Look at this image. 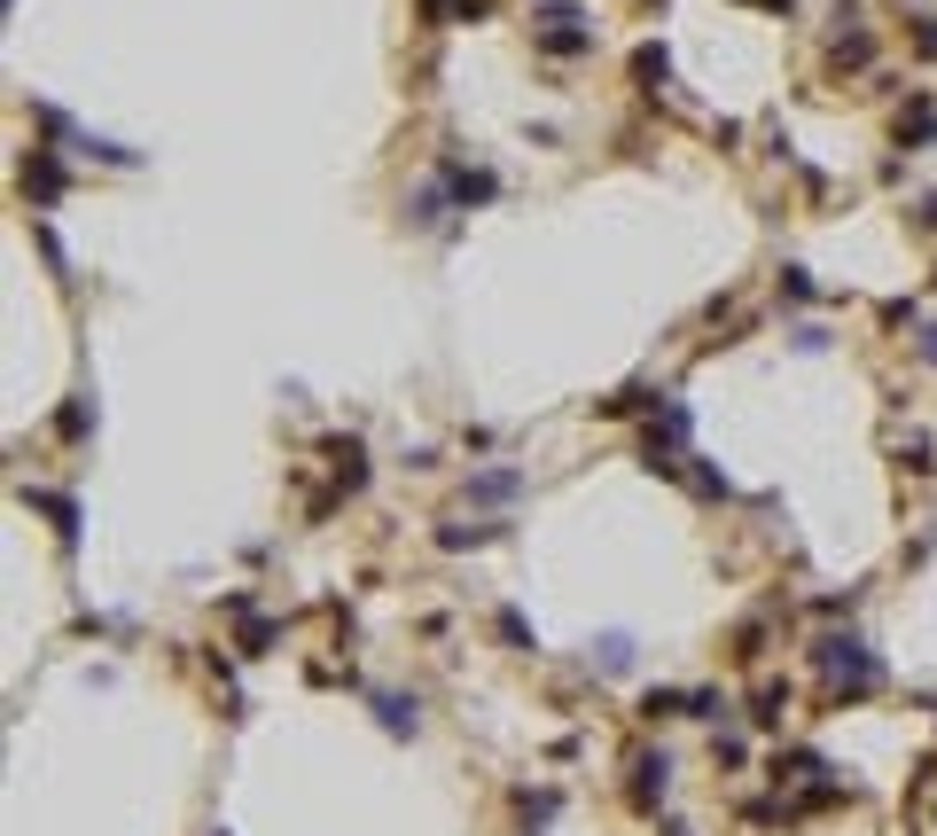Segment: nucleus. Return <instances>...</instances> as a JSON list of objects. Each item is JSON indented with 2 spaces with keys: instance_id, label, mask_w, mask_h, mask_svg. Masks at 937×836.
Segmentation results:
<instances>
[{
  "instance_id": "1",
  "label": "nucleus",
  "mask_w": 937,
  "mask_h": 836,
  "mask_svg": "<svg viewBox=\"0 0 937 836\" xmlns=\"http://www.w3.org/2000/svg\"><path fill=\"white\" fill-rule=\"evenodd\" d=\"M813 664H820V681H828L836 696H868V688L883 681V664H875V649H868L860 633H820V641H813Z\"/></svg>"
},
{
  "instance_id": "2",
  "label": "nucleus",
  "mask_w": 937,
  "mask_h": 836,
  "mask_svg": "<svg viewBox=\"0 0 937 836\" xmlns=\"http://www.w3.org/2000/svg\"><path fill=\"white\" fill-rule=\"evenodd\" d=\"M672 790V759L664 750H633V813H656Z\"/></svg>"
},
{
  "instance_id": "3",
  "label": "nucleus",
  "mask_w": 937,
  "mask_h": 836,
  "mask_svg": "<svg viewBox=\"0 0 937 836\" xmlns=\"http://www.w3.org/2000/svg\"><path fill=\"white\" fill-rule=\"evenodd\" d=\"M540 47H547V55H593V32L578 24V9H563V0H555L547 24H540Z\"/></svg>"
},
{
  "instance_id": "4",
  "label": "nucleus",
  "mask_w": 937,
  "mask_h": 836,
  "mask_svg": "<svg viewBox=\"0 0 937 836\" xmlns=\"http://www.w3.org/2000/svg\"><path fill=\"white\" fill-rule=\"evenodd\" d=\"M438 181L454 188V204H461V211H469V204H492V196H500V181H492V173H469V164H454V156L438 164Z\"/></svg>"
},
{
  "instance_id": "5",
  "label": "nucleus",
  "mask_w": 937,
  "mask_h": 836,
  "mask_svg": "<svg viewBox=\"0 0 937 836\" xmlns=\"http://www.w3.org/2000/svg\"><path fill=\"white\" fill-rule=\"evenodd\" d=\"M24 196H32V204H55V196H63V164H55L47 149L24 156Z\"/></svg>"
},
{
  "instance_id": "6",
  "label": "nucleus",
  "mask_w": 937,
  "mask_h": 836,
  "mask_svg": "<svg viewBox=\"0 0 937 836\" xmlns=\"http://www.w3.org/2000/svg\"><path fill=\"white\" fill-rule=\"evenodd\" d=\"M750 719H758V727H782V719H789V681H758Z\"/></svg>"
},
{
  "instance_id": "7",
  "label": "nucleus",
  "mask_w": 937,
  "mask_h": 836,
  "mask_svg": "<svg viewBox=\"0 0 937 836\" xmlns=\"http://www.w3.org/2000/svg\"><path fill=\"white\" fill-rule=\"evenodd\" d=\"M898 141H937V102H929V95H914V102L898 110Z\"/></svg>"
},
{
  "instance_id": "8",
  "label": "nucleus",
  "mask_w": 937,
  "mask_h": 836,
  "mask_svg": "<svg viewBox=\"0 0 937 836\" xmlns=\"http://www.w3.org/2000/svg\"><path fill=\"white\" fill-rule=\"evenodd\" d=\"M516 492H524L516 469H477V477H469V500H516Z\"/></svg>"
},
{
  "instance_id": "9",
  "label": "nucleus",
  "mask_w": 937,
  "mask_h": 836,
  "mask_svg": "<svg viewBox=\"0 0 937 836\" xmlns=\"http://www.w3.org/2000/svg\"><path fill=\"white\" fill-rule=\"evenodd\" d=\"M593 673H633V633H602V641H593Z\"/></svg>"
},
{
  "instance_id": "10",
  "label": "nucleus",
  "mask_w": 937,
  "mask_h": 836,
  "mask_svg": "<svg viewBox=\"0 0 937 836\" xmlns=\"http://www.w3.org/2000/svg\"><path fill=\"white\" fill-rule=\"evenodd\" d=\"M500 540V524H438V547L446 555H461V547H492Z\"/></svg>"
},
{
  "instance_id": "11",
  "label": "nucleus",
  "mask_w": 937,
  "mask_h": 836,
  "mask_svg": "<svg viewBox=\"0 0 937 836\" xmlns=\"http://www.w3.org/2000/svg\"><path fill=\"white\" fill-rule=\"evenodd\" d=\"M868 55H875L868 32H836V40H828V63H843V70H868Z\"/></svg>"
},
{
  "instance_id": "12",
  "label": "nucleus",
  "mask_w": 937,
  "mask_h": 836,
  "mask_svg": "<svg viewBox=\"0 0 937 836\" xmlns=\"http://www.w3.org/2000/svg\"><path fill=\"white\" fill-rule=\"evenodd\" d=\"M664 70H672V55H664L656 40H649V47H633V78H641V87H649V95L664 87Z\"/></svg>"
},
{
  "instance_id": "13",
  "label": "nucleus",
  "mask_w": 937,
  "mask_h": 836,
  "mask_svg": "<svg viewBox=\"0 0 937 836\" xmlns=\"http://www.w3.org/2000/svg\"><path fill=\"white\" fill-rule=\"evenodd\" d=\"M375 719L383 735H414V696H375Z\"/></svg>"
},
{
  "instance_id": "14",
  "label": "nucleus",
  "mask_w": 937,
  "mask_h": 836,
  "mask_svg": "<svg viewBox=\"0 0 937 836\" xmlns=\"http://www.w3.org/2000/svg\"><path fill=\"white\" fill-rule=\"evenodd\" d=\"M446 196H454L446 181H431V188H414V227H438V219H446Z\"/></svg>"
},
{
  "instance_id": "15",
  "label": "nucleus",
  "mask_w": 937,
  "mask_h": 836,
  "mask_svg": "<svg viewBox=\"0 0 937 836\" xmlns=\"http://www.w3.org/2000/svg\"><path fill=\"white\" fill-rule=\"evenodd\" d=\"M679 712H688V696H672V688H649L641 696V719H679Z\"/></svg>"
},
{
  "instance_id": "16",
  "label": "nucleus",
  "mask_w": 937,
  "mask_h": 836,
  "mask_svg": "<svg viewBox=\"0 0 937 836\" xmlns=\"http://www.w3.org/2000/svg\"><path fill=\"white\" fill-rule=\"evenodd\" d=\"M500 641H508V649H532V618H524V610H500Z\"/></svg>"
},
{
  "instance_id": "17",
  "label": "nucleus",
  "mask_w": 937,
  "mask_h": 836,
  "mask_svg": "<svg viewBox=\"0 0 937 836\" xmlns=\"http://www.w3.org/2000/svg\"><path fill=\"white\" fill-rule=\"evenodd\" d=\"M87 423H95V406H87V399H70V406H63V423H55V431H63V438H87Z\"/></svg>"
},
{
  "instance_id": "18",
  "label": "nucleus",
  "mask_w": 937,
  "mask_h": 836,
  "mask_svg": "<svg viewBox=\"0 0 937 836\" xmlns=\"http://www.w3.org/2000/svg\"><path fill=\"white\" fill-rule=\"evenodd\" d=\"M898 462H906L914 477H922V469H937V462H929V438H922V431H914V438H898Z\"/></svg>"
},
{
  "instance_id": "19",
  "label": "nucleus",
  "mask_w": 937,
  "mask_h": 836,
  "mask_svg": "<svg viewBox=\"0 0 937 836\" xmlns=\"http://www.w3.org/2000/svg\"><path fill=\"white\" fill-rule=\"evenodd\" d=\"M688 719H727V696H719V688H696V696H688Z\"/></svg>"
},
{
  "instance_id": "20",
  "label": "nucleus",
  "mask_w": 937,
  "mask_h": 836,
  "mask_svg": "<svg viewBox=\"0 0 937 836\" xmlns=\"http://www.w3.org/2000/svg\"><path fill=\"white\" fill-rule=\"evenodd\" d=\"M516 805H524L532 821H547V813H555V790H516Z\"/></svg>"
},
{
  "instance_id": "21",
  "label": "nucleus",
  "mask_w": 937,
  "mask_h": 836,
  "mask_svg": "<svg viewBox=\"0 0 937 836\" xmlns=\"http://www.w3.org/2000/svg\"><path fill=\"white\" fill-rule=\"evenodd\" d=\"M266 641H274V618H250V626H242V649H250V656H259Z\"/></svg>"
},
{
  "instance_id": "22",
  "label": "nucleus",
  "mask_w": 937,
  "mask_h": 836,
  "mask_svg": "<svg viewBox=\"0 0 937 836\" xmlns=\"http://www.w3.org/2000/svg\"><path fill=\"white\" fill-rule=\"evenodd\" d=\"M914 55H937V17H914Z\"/></svg>"
},
{
  "instance_id": "23",
  "label": "nucleus",
  "mask_w": 937,
  "mask_h": 836,
  "mask_svg": "<svg viewBox=\"0 0 937 836\" xmlns=\"http://www.w3.org/2000/svg\"><path fill=\"white\" fill-rule=\"evenodd\" d=\"M914 227H922V235H937V196H922V204H914Z\"/></svg>"
},
{
  "instance_id": "24",
  "label": "nucleus",
  "mask_w": 937,
  "mask_h": 836,
  "mask_svg": "<svg viewBox=\"0 0 937 836\" xmlns=\"http://www.w3.org/2000/svg\"><path fill=\"white\" fill-rule=\"evenodd\" d=\"M914 352H922V360L937 368V321H929V328H922V337H914Z\"/></svg>"
},
{
  "instance_id": "25",
  "label": "nucleus",
  "mask_w": 937,
  "mask_h": 836,
  "mask_svg": "<svg viewBox=\"0 0 937 836\" xmlns=\"http://www.w3.org/2000/svg\"><path fill=\"white\" fill-rule=\"evenodd\" d=\"M219 836H227V828H219Z\"/></svg>"
}]
</instances>
